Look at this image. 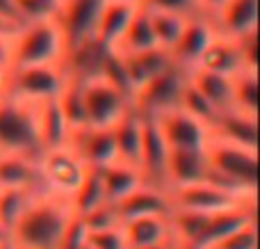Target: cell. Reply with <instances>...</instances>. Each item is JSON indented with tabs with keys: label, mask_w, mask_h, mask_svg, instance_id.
Wrapping results in <instances>:
<instances>
[{
	"label": "cell",
	"mask_w": 260,
	"mask_h": 249,
	"mask_svg": "<svg viewBox=\"0 0 260 249\" xmlns=\"http://www.w3.org/2000/svg\"><path fill=\"white\" fill-rule=\"evenodd\" d=\"M67 82V69L64 64H48V67H25L9 71L7 78V96H16L32 103L57 99Z\"/></svg>",
	"instance_id": "obj_8"
},
{
	"label": "cell",
	"mask_w": 260,
	"mask_h": 249,
	"mask_svg": "<svg viewBox=\"0 0 260 249\" xmlns=\"http://www.w3.org/2000/svg\"><path fill=\"white\" fill-rule=\"evenodd\" d=\"M123 64H126V71L130 78V85L137 91L142 85H146L148 80H153L155 76L165 73L167 69L174 67V59L171 53L165 48H151V50H142V53H130V55H121Z\"/></svg>",
	"instance_id": "obj_22"
},
{
	"label": "cell",
	"mask_w": 260,
	"mask_h": 249,
	"mask_svg": "<svg viewBox=\"0 0 260 249\" xmlns=\"http://www.w3.org/2000/svg\"><path fill=\"white\" fill-rule=\"evenodd\" d=\"M212 137L242 149L258 151V117H249L235 110L221 112L217 126L212 128Z\"/></svg>",
	"instance_id": "obj_20"
},
{
	"label": "cell",
	"mask_w": 260,
	"mask_h": 249,
	"mask_svg": "<svg viewBox=\"0 0 260 249\" xmlns=\"http://www.w3.org/2000/svg\"><path fill=\"white\" fill-rule=\"evenodd\" d=\"M146 14H148V21H151L157 46L165 50H171L176 46V41L180 39V35H183L189 18L171 14V12H157V9H146Z\"/></svg>",
	"instance_id": "obj_33"
},
{
	"label": "cell",
	"mask_w": 260,
	"mask_h": 249,
	"mask_svg": "<svg viewBox=\"0 0 260 249\" xmlns=\"http://www.w3.org/2000/svg\"><path fill=\"white\" fill-rule=\"evenodd\" d=\"M142 249H178V247H176L174 240H169V242H160V245H151V247H142Z\"/></svg>",
	"instance_id": "obj_45"
},
{
	"label": "cell",
	"mask_w": 260,
	"mask_h": 249,
	"mask_svg": "<svg viewBox=\"0 0 260 249\" xmlns=\"http://www.w3.org/2000/svg\"><path fill=\"white\" fill-rule=\"evenodd\" d=\"M57 105L62 110V117L67 121L69 131L78 133L87 128V110H85V96H82V82L71 78L67 73V82H64L62 91L57 96Z\"/></svg>",
	"instance_id": "obj_29"
},
{
	"label": "cell",
	"mask_w": 260,
	"mask_h": 249,
	"mask_svg": "<svg viewBox=\"0 0 260 249\" xmlns=\"http://www.w3.org/2000/svg\"><path fill=\"white\" fill-rule=\"evenodd\" d=\"M226 3H229V0H199L203 16L210 18V21H215V16L221 12V9H224Z\"/></svg>",
	"instance_id": "obj_42"
},
{
	"label": "cell",
	"mask_w": 260,
	"mask_h": 249,
	"mask_svg": "<svg viewBox=\"0 0 260 249\" xmlns=\"http://www.w3.org/2000/svg\"><path fill=\"white\" fill-rule=\"evenodd\" d=\"M108 0H62L59 25L67 39V53L96 37V23Z\"/></svg>",
	"instance_id": "obj_10"
},
{
	"label": "cell",
	"mask_w": 260,
	"mask_h": 249,
	"mask_svg": "<svg viewBox=\"0 0 260 249\" xmlns=\"http://www.w3.org/2000/svg\"><path fill=\"white\" fill-rule=\"evenodd\" d=\"M0 18L12 21V23H16V25H23L21 14H18V9H16V0H0Z\"/></svg>",
	"instance_id": "obj_41"
},
{
	"label": "cell",
	"mask_w": 260,
	"mask_h": 249,
	"mask_svg": "<svg viewBox=\"0 0 260 249\" xmlns=\"http://www.w3.org/2000/svg\"><path fill=\"white\" fill-rule=\"evenodd\" d=\"M231 110L258 117V71H242L233 78V108Z\"/></svg>",
	"instance_id": "obj_34"
},
{
	"label": "cell",
	"mask_w": 260,
	"mask_h": 249,
	"mask_svg": "<svg viewBox=\"0 0 260 249\" xmlns=\"http://www.w3.org/2000/svg\"><path fill=\"white\" fill-rule=\"evenodd\" d=\"M160 128L169 149L178 151H206L208 142L212 137V131L197 117L187 114L185 110H171L162 117L153 119Z\"/></svg>",
	"instance_id": "obj_11"
},
{
	"label": "cell",
	"mask_w": 260,
	"mask_h": 249,
	"mask_svg": "<svg viewBox=\"0 0 260 249\" xmlns=\"http://www.w3.org/2000/svg\"><path fill=\"white\" fill-rule=\"evenodd\" d=\"M215 30L231 39L258 30V0H229L212 21Z\"/></svg>",
	"instance_id": "obj_18"
},
{
	"label": "cell",
	"mask_w": 260,
	"mask_h": 249,
	"mask_svg": "<svg viewBox=\"0 0 260 249\" xmlns=\"http://www.w3.org/2000/svg\"><path fill=\"white\" fill-rule=\"evenodd\" d=\"M180 110H185L187 114H192V117H197L199 121H203L210 131L217 126V121H219V117H221L219 110H217L206 96L199 94V91L189 85V80H187V87H185V91H183V99H180Z\"/></svg>",
	"instance_id": "obj_35"
},
{
	"label": "cell",
	"mask_w": 260,
	"mask_h": 249,
	"mask_svg": "<svg viewBox=\"0 0 260 249\" xmlns=\"http://www.w3.org/2000/svg\"><path fill=\"white\" fill-rule=\"evenodd\" d=\"M139 7L144 9H157V12H171L185 18L203 16L199 0H142Z\"/></svg>",
	"instance_id": "obj_38"
},
{
	"label": "cell",
	"mask_w": 260,
	"mask_h": 249,
	"mask_svg": "<svg viewBox=\"0 0 260 249\" xmlns=\"http://www.w3.org/2000/svg\"><path fill=\"white\" fill-rule=\"evenodd\" d=\"M178 249H194V247H178Z\"/></svg>",
	"instance_id": "obj_47"
},
{
	"label": "cell",
	"mask_w": 260,
	"mask_h": 249,
	"mask_svg": "<svg viewBox=\"0 0 260 249\" xmlns=\"http://www.w3.org/2000/svg\"><path fill=\"white\" fill-rule=\"evenodd\" d=\"M212 181L206 151H178L169 149L167 160V188H185Z\"/></svg>",
	"instance_id": "obj_15"
},
{
	"label": "cell",
	"mask_w": 260,
	"mask_h": 249,
	"mask_svg": "<svg viewBox=\"0 0 260 249\" xmlns=\"http://www.w3.org/2000/svg\"><path fill=\"white\" fill-rule=\"evenodd\" d=\"M114 208H117L119 220L123 224L130 222V220L151 217V215H169L171 201L167 190H160V188L153 185H139L135 192H130L126 199L114 204Z\"/></svg>",
	"instance_id": "obj_16"
},
{
	"label": "cell",
	"mask_w": 260,
	"mask_h": 249,
	"mask_svg": "<svg viewBox=\"0 0 260 249\" xmlns=\"http://www.w3.org/2000/svg\"><path fill=\"white\" fill-rule=\"evenodd\" d=\"M78 220L82 222L85 231H110V229L121 227V220H119V213H117V208H114V204H103Z\"/></svg>",
	"instance_id": "obj_37"
},
{
	"label": "cell",
	"mask_w": 260,
	"mask_h": 249,
	"mask_svg": "<svg viewBox=\"0 0 260 249\" xmlns=\"http://www.w3.org/2000/svg\"><path fill=\"white\" fill-rule=\"evenodd\" d=\"M167 160L169 146L162 137L160 128L153 119H142V151H139V172L146 185L169 190L167 188Z\"/></svg>",
	"instance_id": "obj_12"
},
{
	"label": "cell",
	"mask_w": 260,
	"mask_h": 249,
	"mask_svg": "<svg viewBox=\"0 0 260 249\" xmlns=\"http://www.w3.org/2000/svg\"><path fill=\"white\" fill-rule=\"evenodd\" d=\"M121 231L126 236L128 249H142L174 240L171 238L169 215H151V217L130 220V222L121 224Z\"/></svg>",
	"instance_id": "obj_23"
},
{
	"label": "cell",
	"mask_w": 260,
	"mask_h": 249,
	"mask_svg": "<svg viewBox=\"0 0 260 249\" xmlns=\"http://www.w3.org/2000/svg\"><path fill=\"white\" fill-rule=\"evenodd\" d=\"M3 249H9V247H7V245H3Z\"/></svg>",
	"instance_id": "obj_48"
},
{
	"label": "cell",
	"mask_w": 260,
	"mask_h": 249,
	"mask_svg": "<svg viewBox=\"0 0 260 249\" xmlns=\"http://www.w3.org/2000/svg\"><path fill=\"white\" fill-rule=\"evenodd\" d=\"M62 0H16V9L21 14L23 25L44 18H57Z\"/></svg>",
	"instance_id": "obj_36"
},
{
	"label": "cell",
	"mask_w": 260,
	"mask_h": 249,
	"mask_svg": "<svg viewBox=\"0 0 260 249\" xmlns=\"http://www.w3.org/2000/svg\"><path fill=\"white\" fill-rule=\"evenodd\" d=\"M85 242L87 249H128L121 227L110 229V231H87Z\"/></svg>",
	"instance_id": "obj_40"
},
{
	"label": "cell",
	"mask_w": 260,
	"mask_h": 249,
	"mask_svg": "<svg viewBox=\"0 0 260 249\" xmlns=\"http://www.w3.org/2000/svg\"><path fill=\"white\" fill-rule=\"evenodd\" d=\"M7 78H9V71L5 67H0V96H5V89H7Z\"/></svg>",
	"instance_id": "obj_44"
},
{
	"label": "cell",
	"mask_w": 260,
	"mask_h": 249,
	"mask_svg": "<svg viewBox=\"0 0 260 249\" xmlns=\"http://www.w3.org/2000/svg\"><path fill=\"white\" fill-rule=\"evenodd\" d=\"M0 249H3V247H0Z\"/></svg>",
	"instance_id": "obj_49"
},
{
	"label": "cell",
	"mask_w": 260,
	"mask_h": 249,
	"mask_svg": "<svg viewBox=\"0 0 260 249\" xmlns=\"http://www.w3.org/2000/svg\"><path fill=\"white\" fill-rule=\"evenodd\" d=\"M82 96L89 128H114L130 112V99L110 85L103 76L82 82Z\"/></svg>",
	"instance_id": "obj_9"
},
{
	"label": "cell",
	"mask_w": 260,
	"mask_h": 249,
	"mask_svg": "<svg viewBox=\"0 0 260 249\" xmlns=\"http://www.w3.org/2000/svg\"><path fill=\"white\" fill-rule=\"evenodd\" d=\"M256 220V206H247V208H233L224 210V213L208 215L203 233L199 236L194 249H212L217 242H221L226 236H231L233 231L242 229L244 224Z\"/></svg>",
	"instance_id": "obj_19"
},
{
	"label": "cell",
	"mask_w": 260,
	"mask_h": 249,
	"mask_svg": "<svg viewBox=\"0 0 260 249\" xmlns=\"http://www.w3.org/2000/svg\"><path fill=\"white\" fill-rule=\"evenodd\" d=\"M23 25H16V23L12 21H5V18H0V39H7V37H14L18 30H21Z\"/></svg>",
	"instance_id": "obj_43"
},
{
	"label": "cell",
	"mask_w": 260,
	"mask_h": 249,
	"mask_svg": "<svg viewBox=\"0 0 260 249\" xmlns=\"http://www.w3.org/2000/svg\"><path fill=\"white\" fill-rule=\"evenodd\" d=\"M114 144H117L119 163L139 167V151H142V117L130 110L126 117L112 128Z\"/></svg>",
	"instance_id": "obj_27"
},
{
	"label": "cell",
	"mask_w": 260,
	"mask_h": 249,
	"mask_svg": "<svg viewBox=\"0 0 260 249\" xmlns=\"http://www.w3.org/2000/svg\"><path fill=\"white\" fill-rule=\"evenodd\" d=\"M197 69L210 73H219L226 78H235L238 73L244 71V62H242V53H240V44L238 39H231L217 32V37L212 39V44L206 48V53L201 55Z\"/></svg>",
	"instance_id": "obj_17"
},
{
	"label": "cell",
	"mask_w": 260,
	"mask_h": 249,
	"mask_svg": "<svg viewBox=\"0 0 260 249\" xmlns=\"http://www.w3.org/2000/svg\"><path fill=\"white\" fill-rule=\"evenodd\" d=\"M99 172H101V181H103V190H105L108 204H119L121 199H126L130 192L137 190L139 185H146L139 167L119 163V160H114L112 165L99 169Z\"/></svg>",
	"instance_id": "obj_25"
},
{
	"label": "cell",
	"mask_w": 260,
	"mask_h": 249,
	"mask_svg": "<svg viewBox=\"0 0 260 249\" xmlns=\"http://www.w3.org/2000/svg\"><path fill=\"white\" fill-rule=\"evenodd\" d=\"M67 39L57 18L25 23L12 39V71L25 67L64 64Z\"/></svg>",
	"instance_id": "obj_2"
},
{
	"label": "cell",
	"mask_w": 260,
	"mask_h": 249,
	"mask_svg": "<svg viewBox=\"0 0 260 249\" xmlns=\"http://www.w3.org/2000/svg\"><path fill=\"white\" fill-rule=\"evenodd\" d=\"M212 249H258V227L256 220L249 224H244L242 229L233 231L231 236H226L221 242H217Z\"/></svg>",
	"instance_id": "obj_39"
},
{
	"label": "cell",
	"mask_w": 260,
	"mask_h": 249,
	"mask_svg": "<svg viewBox=\"0 0 260 249\" xmlns=\"http://www.w3.org/2000/svg\"><path fill=\"white\" fill-rule=\"evenodd\" d=\"M37 192L44 190H21V188H0V233L7 238V233L14 229L23 210L32 201Z\"/></svg>",
	"instance_id": "obj_31"
},
{
	"label": "cell",
	"mask_w": 260,
	"mask_h": 249,
	"mask_svg": "<svg viewBox=\"0 0 260 249\" xmlns=\"http://www.w3.org/2000/svg\"><path fill=\"white\" fill-rule=\"evenodd\" d=\"M39 103L16 96H0V153L39 160Z\"/></svg>",
	"instance_id": "obj_3"
},
{
	"label": "cell",
	"mask_w": 260,
	"mask_h": 249,
	"mask_svg": "<svg viewBox=\"0 0 260 249\" xmlns=\"http://www.w3.org/2000/svg\"><path fill=\"white\" fill-rule=\"evenodd\" d=\"M167 192H169L171 208L192 210V213H201V215H215V213H224V210H233V208L258 206L256 195L221 185L217 181H206V183L185 185V188H171Z\"/></svg>",
	"instance_id": "obj_5"
},
{
	"label": "cell",
	"mask_w": 260,
	"mask_h": 249,
	"mask_svg": "<svg viewBox=\"0 0 260 249\" xmlns=\"http://www.w3.org/2000/svg\"><path fill=\"white\" fill-rule=\"evenodd\" d=\"M139 5H126V3H105L103 12L96 23V37L101 46H105L108 50H114L121 41V37L126 35L130 21L137 14Z\"/></svg>",
	"instance_id": "obj_21"
},
{
	"label": "cell",
	"mask_w": 260,
	"mask_h": 249,
	"mask_svg": "<svg viewBox=\"0 0 260 249\" xmlns=\"http://www.w3.org/2000/svg\"><path fill=\"white\" fill-rule=\"evenodd\" d=\"M206 160L212 181L258 195V151L210 137L206 146Z\"/></svg>",
	"instance_id": "obj_4"
},
{
	"label": "cell",
	"mask_w": 260,
	"mask_h": 249,
	"mask_svg": "<svg viewBox=\"0 0 260 249\" xmlns=\"http://www.w3.org/2000/svg\"><path fill=\"white\" fill-rule=\"evenodd\" d=\"M108 3H126V5H142V0H108Z\"/></svg>",
	"instance_id": "obj_46"
},
{
	"label": "cell",
	"mask_w": 260,
	"mask_h": 249,
	"mask_svg": "<svg viewBox=\"0 0 260 249\" xmlns=\"http://www.w3.org/2000/svg\"><path fill=\"white\" fill-rule=\"evenodd\" d=\"M151 48H157V41H155V35H153V27H151V21H148L146 9L139 7L137 14L133 16V21H130L126 35L121 37L119 46L112 53L130 55V53H142V50H151Z\"/></svg>",
	"instance_id": "obj_30"
},
{
	"label": "cell",
	"mask_w": 260,
	"mask_h": 249,
	"mask_svg": "<svg viewBox=\"0 0 260 249\" xmlns=\"http://www.w3.org/2000/svg\"><path fill=\"white\" fill-rule=\"evenodd\" d=\"M185 87H187V71L174 64L135 91L130 99V110L142 119H157L180 108Z\"/></svg>",
	"instance_id": "obj_6"
},
{
	"label": "cell",
	"mask_w": 260,
	"mask_h": 249,
	"mask_svg": "<svg viewBox=\"0 0 260 249\" xmlns=\"http://www.w3.org/2000/svg\"><path fill=\"white\" fill-rule=\"evenodd\" d=\"M187 80L201 96H206L219 112H229L233 108V78L210 73L203 69H192Z\"/></svg>",
	"instance_id": "obj_26"
},
{
	"label": "cell",
	"mask_w": 260,
	"mask_h": 249,
	"mask_svg": "<svg viewBox=\"0 0 260 249\" xmlns=\"http://www.w3.org/2000/svg\"><path fill=\"white\" fill-rule=\"evenodd\" d=\"M108 204L105 199V190H103V181H101V172L99 169H87L85 178H82L80 188L76 190V195L71 197V206L76 217L91 213L94 208Z\"/></svg>",
	"instance_id": "obj_32"
},
{
	"label": "cell",
	"mask_w": 260,
	"mask_h": 249,
	"mask_svg": "<svg viewBox=\"0 0 260 249\" xmlns=\"http://www.w3.org/2000/svg\"><path fill=\"white\" fill-rule=\"evenodd\" d=\"M69 131L67 121L62 117V110L57 105V99H50L39 103V140L41 149H55V146H64L69 142Z\"/></svg>",
	"instance_id": "obj_28"
},
{
	"label": "cell",
	"mask_w": 260,
	"mask_h": 249,
	"mask_svg": "<svg viewBox=\"0 0 260 249\" xmlns=\"http://www.w3.org/2000/svg\"><path fill=\"white\" fill-rule=\"evenodd\" d=\"M0 188L46 190L39 176L37 160L25 158V155H16V153H0Z\"/></svg>",
	"instance_id": "obj_24"
},
{
	"label": "cell",
	"mask_w": 260,
	"mask_h": 249,
	"mask_svg": "<svg viewBox=\"0 0 260 249\" xmlns=\"http://www.w3.org/2000/svg\"><path fill=\"white\" fill-rule=\"evenodd\" d=\"M37 165H39V176L46 190L69 201L87 174V167L69 144L41 151Z\"/></svg>",
	"instance_id": "obj_7"
},
{
	"label": "cell",
	"mask_w": 260,
	"mask_h": 249,
	"mask_svg": "<svg viewBox=\"0 0 260 249\" xmlns=\"http://www.w3.org/2000/svg\"><path fill=\"white\" fill-rule=\"evenodd\" d=\"M76 220L69 199L53 192H37L14 229L7 233L9 249H59L69 227Z\"/></svg>",
	"instance_id": "obj_1"
},
{
	"label": "cell",
	"mask_w": 260,
	"mask_h": 249,
	"mask_svg": "<svg viewBox=\"0 0 260 249\" xmlns=\"http://www.w3.org/2000/svg\"><path fill=\"white\" fill-rule=\"evenodd\" d=\"M215 37H217V30L210 18H206V16L189 18L183 35H180V39L176 41V46L169 50L174 64L185 69L187 73L192 71V69H197L201 55L206 53V48L212 44Z\"/></svg>",
	"instance_id": "obj_14"
},
{
	"label": "cell",
	"mask_w": 260,
	"mask_h": 249,
	"mask_svg": "<svg viewBox=\"0 0 260 249\" xmlns=\"http://www.w3.org/2000/svg\"><path fill=\"white\" fill-rule=\"evenodd\" d=\"M69 146L76 151L87 169H103L117 160V144H114L112 128H82L69 135Z\"/></svg>",
	"instance_id": "obj_13"
}]
</instances>
